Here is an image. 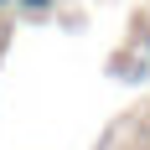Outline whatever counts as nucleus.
I'll return each instance as SVG.
<instances>
[{"mask_svg": "<svg viewBox=\"0 0 150 150\" xmlns=\"http://www.w3.org/2000/svg\"><path fill=\"white\" fill-rule=\"evenodd\" d=\"M21 5H26V11H47L52 0H21Z\"/></svg>", "mask_w": 150, "mask_h": 150, "instance_id": "1", "label": "nucleus"}, {"mask_svg": "<svg viewBox=\"0 0 150 150\" xmlns=\"http://www.w3.org/2000/svg\"><path fill=\"white\" fill-rule=\"evenodd\" d=\"M0 5H5V0H0Z\"/></svg>", "mask_w": 150, "mask_h": 150, "instance_id": "2", "label": "nucleus"}]
</instances>
